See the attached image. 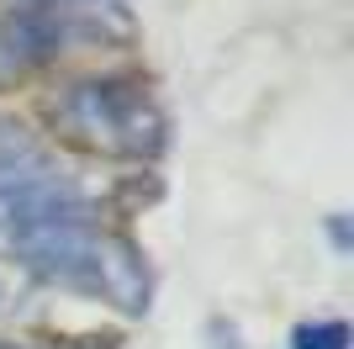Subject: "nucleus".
I'll list each match as a JSON object with an SVG mask.
<instances>
[{
  "label": "nucleus",
  "mask_w": 354,
  "mask_h": 349,
  "mask_svg": "<svg viewBox=\"0 0 354 349\" xmlns=\"http://www.w3.org/2000/svg\"><path fill=\"white\" fill-rule=\"evenodd\" d=\"M43 159H48L43 143H37L16 116H0V180H11V174L32 170V164H43Z\"/></svg>",
  "instance_id": "4"
},
{
  "label": "nucleus",
  "mask_w": 354,
  "mask_h": 349,
  "mask_svg": "<svg viewBox=\"0 0 354 349\" xmlns=\"http://www.w3.org/2000/svg\"><path fill=\"white\" fill-rule=\"evenodd\" d=\"M207 339H212V349H249V344H243V334H238V323H227V318H212L207 323Z\"/></svg>",
  "instance_id": "7"
},
{
  "label": "nucleus",
  "mask_w": 354,
  "mask_h": 349,
  "mask_svg": "<svg viewBox=\"0 0 354 349\" xmlns=\"http://www.w3.org/2000/svg\"><path fill=\"white\" fill-rule=\"evenodd\" d=\"M95 339H85V344H43V339H0V349H90Z\"/></svg>",
  "instance_id": "8"
},
{
  "label": "nucleus",
  "mask_w": 354,
  "mask_h": 349,
  "mask_svg": "<svg viewBox=\"0 0 354 349\" xmlns=\"http://www.w3.org/2000/svg\"><path fill=\"white\" fill-rule=\"evenodd\" d=\"M16 260L27 265L37 286H64L80 296L117 307L127 318H143L153 307V270L148 254L127 233L106 222H69V228L37 233L27 244H16Z\"/></svg>",
  "instance_id": "2"
},
{
  "label": "nucleus",
  "mask_w": 354,
  "mask_h": 349,
  "mask_svg": "<svg viewBox=\"0 0 354 349\" xmlns=\"http://www.w3.org/2000/svg\"><path fill=\"white\" fill-rule=\"evenodd\" d=\"M37 296V276L16 254H0V318H16L27 312V302Z\"/></svg>",
  "instance_id": "5"
},
{
  "label": "nucleus",
  "mask_w": 354,
  "mask_h": 349,
  "mask_svg": "<svg viewBox=\"0 0 354 349\" xmlns=\"http://www.w3.org/2000/svg\"><path fill=\"white\" fill-rule=\"evenodd\" d=\"M69 222H101V202L53 159L0 180V238L11 249L37 238V233L69 228Z\"/></svg>",
  "instance_id": "3"
},
{
  "label": "nucleus",
  "mask_w": 354,
  "mask_h": 349,
  "mask_svg": "<svg viewBox=\"0 0 354 349\" xmlns=\"http://www.w3.org/2000/svg\"><path fill=\"white\" fill-rule=\"evenodd\" d=\"M328 238H333V249H339V254H349V217H344V212H333V217H328Z\"/></svg>",
  "instance_id": "9"
},
{
  "label": "nucleus",
  "mask_w": 354,
  "mask_h": 349,
  "mask_svg": "<svg viewBox=\"0 0 354 349\" xmlns=\"http://www.w3.org/2000/svg\"><path fill=\"white\" fill-rule=\"evenodd\" d=\"M291 349H349V323L323 318V323H296Z\"/></svg>",
  "instance_id": "6"
},
{
  "label": "nucleus",
  "mask_w": 354,
  "mask_h": 349,
  "mask_svg": "<svg viewBox=\"0 0 354 349\" xmlns=\"http://www.w3.org/2000/svg\"><path fill=\"white\" fill-rule=\"evenodd\" d=\"M59 143L95 159H159L169 116L143 74H80L43 101Z\"/></svg>",
  "instance_id": "1"
}]
</instances>
